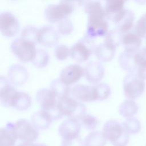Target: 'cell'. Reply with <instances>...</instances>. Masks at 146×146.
<instances>
[{"label": "cell", "instance_id": "24", "mask_svg": "<svg viewBox=\"0 0 146 146\" xmlns=\"http://www.w3.org/2000/svg\"><path fill=\"white\" fill-rule=\"evenodd\" d=\"M135 52L125 51L121 53L119 58L120 67L129 73H136V66L134 59Z\"/></svg>", "mask_w": 146, "mask_h": 146}, {"label": "cell", "instance_id": "36", "mask_svg": "<svg viewBox=\"0 0 146 146\" xmlns=\"http://www.w3.org/2000/svg\"><path fill=\"white\" fill-rule=\"evenodd\" d=\"M33 143H27V142H22L17 146H31Z\"/></svg>", "mask_w": 146, "mask_h": 146}, {"label": "cell", "instance_id": "12", "mask_svg": "<svg viewBox=\"0 0 146 146\" xmlns=\"http://www.w3.org/2000/svg\"><path fill=\"white\" fill-rule=\"evenodd\" d=\"M105 69L103 65L98 61L88 63L84 68V76L87 81L91 84L99 83L104 78Z\"/></svg>", "mask_w": 146, "mask_h": 146}, {"label": "cell", "instance_id": "6", "mask_svg": "<svg viewBox=\"0 0 146 146\" xmlns=\"http://www.w3.org/2000/svg\"><path fill=\"white\" fill-rule=\"evenodd\" d=\"M144 79L135 73H129L123 80V90L127 98L131 100L140 97L144 92Z\"/></svg>", "mask_w": 146, "mask_h": 146}, {"label": "cell", "instance_id": "27", "mask_svg": "<svg viewBox=\"0 0 146 146\" xmlns=\"http://www.w3.org/2000/svg\"><path fill=\"white\" fill-rule=\"evenodd\" d=\"M137 104L131 99L125 100L119 107V113L122 116L127 118L133 117L137 112Z\"/></svg>", "mask_w": 146, "mask_h": 146}, {"label": "cell", "instance_id": "22", "mask_svg": "<svg viewBox=\"0 0 146 146\" xmlns=\"http://www.w3.org/2000/svg\"><path fill=\"white\" fill-rule=\"evenodd\" d=\"M121 42L124 46L125 51L136 52L141 44V36L136 33H127L121 38Z\"/></svg>", "mask_w": 146, "mask_h": 146}, {"label": "cell", "instance_id": "1", "mask_svg": "<svg viewBox=\"0 0 146 146\" xmlns=\"http://www.w3.org/2000/svg\"><path fill=\"white\" fill-rule=\"evenodd\" d=\"M88 21L87 31L91 37L102 36L107 33L108 24L105 20L106 12L101 4L94 1L87 5Z\"/></svg>", "mask_w": 146, "mask_h": 146}, {"label": "cell", "instance_id": "5", "mask_svg": "<svg viewBox=\"0 0 146 146\" xmlns=\"http://www.w3.org/2000/svg\"><path fill=\"white\" fill-rule=\"evenodd\" d=\"M13 53L22 62H32L36 53L35 43L23 38L15 39L11 45Z\"/></svg>", "mask_w": 146, "mask_h": 146}, {"label": "cell", "instance_id": "31", "mask_svg": "<svg viewBox=\"0 0 146 146\" xmlns=\"http://www.w3.org/2000/svg\"><path fill=\"white\" fill-rule=\"evenodd\" d=\"M121 124L129 134L137 133L139 132L141 128L140 121L137 119L132 117L127 118Z\"/></svg>", "mask_w": 146, "mask_h": 146}, {"label": "cell", "instance_id": "14", "mask_svg": "<svg viewBox=\"0 0 146 146\" xmlns=\"http://www.w3.org/2000/svg\"><path fill=\"white\" fill-rule=\"evenodd\" d=\"M7 79L14 86L19 87L25 84L29 78L27 68L19 64L11 65L7 71Z\"/></svg>", "mask_w": 146, "mask_h": 146}, {"label": "cell", "instance_id": "17", "mask_svg": "<svg viewBox=\"0 0 146 146\" xmlns=\"http://www.w3.org/2000/svg\"><path fill=\"white\" fill-rule=\"evenodd\" d=\"M113 21L117 25L121 33H128L133 26L134 15L130 11L122 10L113 18Z\"/></svg>", "mask_w": 146, "mask_h": 146}, {"label": "cell", "instance_id": "29", "mask_svg": "<svg viewBox=\"0 0 146 146\" xmlns=\"http://www.w3.org/2000/svg\"><path fill=\"white\" fill-rule=\"evenodd\" d=\"M48 60L49 56L46 51L43 50H37L35 58L31 63L35 67L43 68L47 66Z\"/></svg>", "mask_w": 146, "mask_h": 146}, {"label": "cell", "instance_id": "7", "mask_svg": "<svg viewBox=\"0 0 146 146\" xmlns=\"http://www.w3.org/2000/svg\"><path fill=\"white\" fill-rule=\"evenodd\" d=\"M14 127L18 139L22 142L33 143L39 136L38 129L27 119H19L14 123Z\"/></svg>", "mask_w": 146, "mask_h": 146}, {"label": "cell", "instance_id": "18", "mask_svg": "<svg viewBox=\"0 0 146 146\" xmlns=\"http://www.w3.org/2000/svg\"><path fill=\"white\" fill-rule=\"evenodd\" d=\"M53 118L51 114L44 110L35 112L31 117V122L38 130H46L51 125Z\"/></svg>", "mask_w": 146, "mask_h": 146}, {"label": "cell", "instance_id": "26", "mask_svg": "<svg viewBox=\"0 0 146 146\" xmlns=\"http://www.w3.org/2000/svg\"><path fill=\"white\" fill-rule=\"evenodd\" d=\"M107 139L102 132L92 131L84 138V146H106Z\"/></svg>", "mask_w": 146, "mask_h": 146}, {"label": "cell", "instance_id": "23", "mask_svg": "<svg viewBox=\"0 0 146 146\" xmlns=\"http://www.w3.org/2000/svg\"><path fill=\"white\" fill-rule=\"evenodd\" d=\"M116 48L111 44L104 42L95 49V54L97 59L102 62L111 61L115 54Z\"/></svg>", "mask_w": 146, "mask_h": 146}, {"label": "cell", "instance_id": "28", "mask_svg": "<svg viewBox=\"0 0 146 146\" xmlns=\"http://www.w3.org/2000/svg\"><path fill=\"white\" fill-rule=\"evenodd\" d=\"M105 12L108 17L113 18L116 14L123 10V6L126 0H106Z\"/></svg>", "mask_w": 146, "mask_h": 146}, {"label": "cell", "instance_id": "9", "mask_svg": "<svg viewBox=\"0 0 146 146\" xmlns=\"http://www.w3.org/2000/svg\"><path fill=\"white\" fill-rule=\"evenodd\" d=\"M95 49L89 40L79 41L71 48L70 56L78 63L84 62L88 59Z\"/></svg>", "mask_w": 146, "mask_h": 146}, {"label": "cell", "instance_id": "25", "mask_svg": "<svg viewBox=\"0 0 146 146\" xmlns=\"http://www.w3.org/2000/svg\"><path fill=\"white\" fill-rule=\"evenodd\" d=\"M50 90L58 99L70 96L71 88L59 78L53 80L50 84Z\"/></svg>", "mask_w": 146, "mask_h": 146}, {"label": "cell", "instance_id": "10", "mask_svg": "<svg viewBox=\"0 0 146 146\" xmlns=\"http://www.w3.org/2000/svg\"><path fill=\"white\" fill-rule=\"evenodd\" d=\"M73 11V6L67 3L63 2L59 5H51L47 7L45 14L47 19L52 23L58 22L66 18Z\"/></svg>", "mask_w": 146, "mask_h": 146}, {"label": "cell", "instance_id": "15", "mask_svg": "<svg viewBox=\"0 0 146 146\" xmlns=\"http://www.w3.org/2000/svg\"><path fill=\"white\" fill-rule=\"evenodd\" d=\"M18 91L7 78L2 75L0 78V101L5 107H11L12 100Z\"/></svg>", "mask_w": 146, "mask_h": 146}, {"label": "cell", "instance_id": "8", "mask_svg": "<svg viewBox=\"0 0 146 146\" xmlns=\"http://www.w3.org/2000/svg\"><path fill=\"white\" fill-rule=\"evenodd\" d=\"M72 97L81 102H91L98 100L95 85L88 86L78 84L71 90Z\"/></svg>", "mask_w": 146, "mask_h": 146}, {"label": "cell", "instance_id": "19", "mask_svg": "<svg viewBox=\"0 0 146 146\" xmlns=\"http://www.w3.org/2000/svg\"><path fill=\"white\" fill-rule=\"evenodd\" d=\"M18 139L14 123L9 122L6 126L0 129V146H15Z\"/></svg>", "mask_w": 146, "mask_h": 146}, {"label": "cell", "instance_id": "2", "mask_svg": "<svg viewBox=\"0 0 146 146\" xmlns=\"http://www.w3.org/2000/svg\"><path fill=\"white\" fill-rule=\"evenodd\" d=\"M102 132L113 146H126L129 141V134L122 124L115 120L107 121L103 126Z\"/></svg>", "mask_w": 146, "mask_h": 146}, {"label": "cell", "instance_id": "20", "mask_svg": "<svg viewBox=\"0 0 146 146\" xmlns=\"http://www.w3.org/2000/svg\"><path fill=\"white\" fill-rule=\"evenodd\" d=\"M58 39V36L51 27L47 26L38 30L37 42L46 46H52Z\"/></svg>", "mask_w": 146, "mask_h": 146}, {"label": "cell", "instance_id": "4", "mask_svg": "<svg viewBox=\"0 0 146 146\" xmlns=\"http://www.w3.org/2000/svg\"><path fill=\"white\" fill-rule=\"evenodd\" d=\"M35 99L40 109L48 112L54 120L62 117L57 107L58 100L50 89L41 88L36 93Z\"/></svg>", "mask_w": 146, "mask_h": 146}, {"label": "cell", "instance_id": "13", "mask_svg": "<svg viewBox=\"0 0 146 146\" xmlns=\"http://www.w3.org/2000/svg\"><path fill=\"white\" fill-rule=\"evenodd\" d=\"M84 68L79 64H70L60 71L59 79L65 84L70 86L78 82L84 75Z\"/></svg>", "mask_w": 146, "mask_h": 146}, {"label": "cell", "instance_id": "21", "mask_svg": "<svg viewBox=\"0 0 146 146\" xmlns=\"http://www.w3.org/2000/svg\"><path fill=\"white\" fill-rule=\"evenodd\" d=\"M31 104V98L29 94L25 92L17 91L12 100L11 107L18 111H23L30 108Z\"/></svg>", "mask_w": 146, "mask_h": 146}, {"label": "cell", "instance_id": "34", "mask_svg": "<svg viewBox=\"0 0 146 146\" xmlns=\"http://www.w3.org/2000/svg\"><path fill=\"white\" fill-rule=\"evenodd\" d=\"M54 54L58 60H64L70 55V50L66 46L60 45L56 47Z\"/></svg>", "mask_w": 146, "mask_h": 146}, {"label": "cell", "instance_id": "32", "mask_svg": "<svg viewBox=\"0 0 146 146\" xmlns=\"http://www.w3.org/2000/svg\"><path fill=\"white\" fill-rule=\"evenodd\" d=\"M98 100H104L110 97L111 94V89L110 86L105 83L95 84Z\"/></svg>", "mask_w": 146, "mask_h": 146}, {"label": "cell", "instance_id": "37", "mask_svg": "<svg viewBox=\"0 0 146 146\" xmlns=\"http://www.w3.org/2000/svg\"><path fill=\"white\" fill-rule=\"evenodd\" d=\"M31 146H47L43 143H33Z\"/></svg>", "mask_w": 146, "mask_h": 146}, {"label": "cell", "instance_id": "3", "mask_svg": "<svg viewBox=\"0 0 146 146\" xmlns=\"http://www.w3.org/2000/svg\"><path fill=\"white\" fill-rule=\"evenodd\" d=\"M57 107L62 116L77 120L85 115L87 111L86 107L83 102L70 96L58 99Z\"/></svg>", "mask_w": 146, "mask_h": 146}, {"label": "cell", "instance_id": "33", "mask_svg": "<svg viewBox=\"0 0 146 146\" xmlns=\"http://www.w3.org/2000/svg\"><path fill=\"white\" fill-rule=\"evenodd\" d=\"M135 31L140 36H146V13L143 15L137 22Z\"/></svg>", "mask_w": 146, "mask_h": 146}, {"label": "cell", "instance_id": "38", "mask_svg": "<svg viewBox=\"0 0 146 146\" xmlns=\"http://www.w3.org/2000/svg\"><path fill=\"white\" fill-rule=\"evenodd\" d=\"M82 0H65L66 2H71V1H80Z\"/></svg>", "mask_w": 146, "mask_h": 146}, {"label": "cell", "instance_id": "11", "mask_svg": "<svg viewBox=\"0 0 146 146\" xmlns=\"http://www.w3.org/2000/svg\"><path fill=\"white\" fill-rule=\"evenodd\" d=\"M81 124L78 120L68 118L59 126L58 133L62 139L75 138L79 136Z\"/></svg>", "mask_w": 146, "mask_h": 146}, {"label": "cell", "instance_id": "30", "mask_svg": "<svg viewBox=\"0 0 146 146\" xmlns=\"http://www.w3.org/2000/svg\"><path fill=\"white\" fill-rule=\"evenodd\" d=\"M81 126H83L86 129L89 131L94 130L98 126V120L94 115L90 114H85L79 120Z\"/></svg>", "mask_w": 146, "mask_h": 146}, {"label": "cell", "instance_id": "16", "mask_svg": "<svg viewBox=\"0 0 146 146\" xmlns=\"http://www.w3.org/2000/svg\"><path fill=\"white\" fill-rule=\"evenodd\" d=\"M19 29V22L11 14L4 13L1 14V30L4 36L12 37L18 33Z\"/></svg>", "mask_w": 146, "mask_h": 146}, {"label": "cell", "instance_id": "35", "mask_svg": "<svg viewBox=\"0 0 146 146\" xmlns=\"http://www.w3.org/2000/svg\"><path fill=\"white\" fill-rule=\"evenodd\" d=\"M60 146H84V142L78 136L75 138L62 139Z\"/></svg>", "mask_w": 146, "mask_h": 146}]
</instances>
